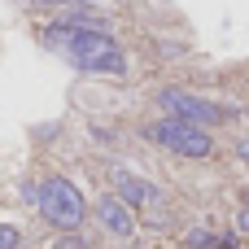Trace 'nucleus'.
I'll return each instance as SVG.
<instances>
[{
  "mask_svg": "<svg viewBox=\"0 0 249 249\" xmlns=\"http://www.w3.org/2000/svg\"><path fill=\"white\" fill-rule=\"evenodd\" d=\"M114 188H118V197L127 206H158L162 201V193L153 184H144L140 175H131V171H114Z\"/></svg>",
  "mask_w": 249,
  "mask_h": 249,
  "instance_id": "nucleus-5",
  "label": "nucleus"
},
{
  "mask_svg": "<svg viewBox=\"0 0 249 249\" xmlns=\"http://www.w3.org/2000/svg\"><path fill=\"white\" fill-rule=\"evenodd\" d=\"M53 249H88V245H83L79 236H57V245H53Z\"/></svg>",
  "mask_w": 249,
  "mask_h": 249,
  "instance_id": "nucleus-9",
  "label": "nucleus"
},
{
  "mask_svg": "<svg viewBox=\"0 0 249 249\" xmlns=\"http://www.w3.org/2000/svg\"><path fill=\"white\" fill-rule=\"evenodd\" d=\"M153 140L166 144L171 153H184V158H210V149H214V140L197 123H184V118H162L153 127Z\"/></svg>",
  "mask_w": 249,
  "mask_h": 249,
  "instance_id": "nucleus-3",
  "label": "nucleus"
},
{
  "mask_svg": "<svg viewBox=\"0 0 249 249\" xmlns=\"http://www.w3.org/2000/svg\"><path fill=\"white\" fill-rule=\"evenodd\" d=\"M70 4H96V0H70Z\"/></svg>",
  "mask_w": 249,
  "mask_h": 249,
  "instance_id": "nucleus-13",
  "label": "nucleus"
},
{
  "mask_svg": "<svg viewBox=\"0 0 249 249\" xmlns=\"http://www.w3.org/2000/svg\"><path fill=\"white\" fill-rule=\"evenodd\" d=\"M245 206H249V188H245Z\"/></svg>",
  "mask_w": 249,
  "mask_h": 249,
  "instance_id": "nucleus-14",
  "label": "nucleus"
},
{
  "mask_svg": "<svg viewBox=\"0 0 249 249\" xmlns=\"http://www.w3.org/2000/svg\"><path fill=\"white\" fill-rule=\"evenodd\" d=\"M162 109H171V118H184V123H223V109L219 105H210V101H201V96H193V92H179V88H166L162 96Z\"/></svg>",
  "mask_w": 249,
  "mask_h": 249,
  "instance_id": "nucleus-4",
  "label": "nucleus"
},
{
  "mask_svg": "<svg viewBox=\"0 0 249 249\" xmlns=\"http://www.w3.org/2000/svg\"><path fill=\"white\" fill-rule=\"evenodd\" d=\"M35 201H39V214L53 223V228H61V232H74L79 223H83V197H79V188L70 184V179H44V188L35 193Z\"/></svg>",
  "mask_w": 249,
  "mask_h": 249,
  "instance_id": "nucleus-2",
  "label": "nucleus"
},
{
  "mask_svg": "<svg viewBox=\"0 0 249 249\" xmlns=\"http://www.w3.org/2000/svg\"><path fill=\"white\" fill-rule=\"evenodd\" d=\"M44 39L53 48H61L79 70L88 74H123L127 61L118 53V44L105 35V31H92V26H74V22H61V26H48Z\"/></svg>",
  "mask_w": 249,
  "mask_h": 249,
  "instance_id": "nucleus-1",
  "label": "nucleus"
},
{
  "mask_svg": "<svg viewBox=\"0 0 249 249\" xmlns=\"http://www.w3.org/2000/svg\"><path fill=\"white\" fill-rule=\"evenodd\" d=\"M96 214H101V223H105L114 236H131V232H136L131 206H127L123 197H101V201H96Z\"/></svg>",
  "mask_w": 249,
  "mask_h": 249,
  "instance_id": "nucleus-6",
  "label": "nucleus"
},
{
  "mask_svg": "<svg viewBox=\"0 0 249 249\" xmlns=\"http://www.w3.org/2000/svg\"><path fill=\"white\" fill-rule=\"evenodd\" d=\"M188 249H219V236H210V232H188Z\"/></svg>",
  "mask_w": 249,
  "mask_h": 249,
  "instance_id": "nucleus-7",
  "label": "nucleus"
},
{
  "mask_svg": "<svg viewBox=\"0 0 249 249\" xmlns=\"http://www.w3.org/2000/svg\"><path fill=\"white\" fill-rule=\"evenodd\" d=\"M31 4H61V0H31Z\"/></svg>",
  "mask_w": 249,
  "mask_h": 249,
  "instance_id": "nucleus-12",
  "label": "nucleus"
},
{
  "mask_svg": "<svg viewBox=\"0 0 249 249\" xmlns=\"http://www.w3.org/2000/svg\"><path fill=\"white\" fill-rule=\"evenodd\" d=\"M236 228H241V232H249V206L241 210V214H236Z\"/></svg>",
  "mask_w": 249,
  "mask_h": 249,
  "instance_id": "nucleus-10",
  "label": "nucleus"
},
{
  "mask_svg": "<svg viewBox=\"0 0 249 249\" xmlns=\"http://www.w3.org/2000/svg\"><path fill=\"white\" fill-rule=\"evenodd\" d=\"M18 245H22L18 228H4V223H0V249H18Z\"/></svg>",
  "mask_w": 249,
  "mask_h": 249,
  "instance_id": "nucleus-8",
  "label": "nucleus"
},
{
  "mask_svg": "<svg viewBox=\"0 0 249 249\" xmlns=\"http://www.w3.org/2000/svg\"><path fill=\"white\" fill-rule=\"evenodd\" d=\"M236 153H241V162H249V140H241V144H236Z\"/></svg>",
  "mask_w": 249,
  "mask_h": 249,
  "instance_id": "nucleus-11",
  "label": "nucleus"
}]
</instances>
